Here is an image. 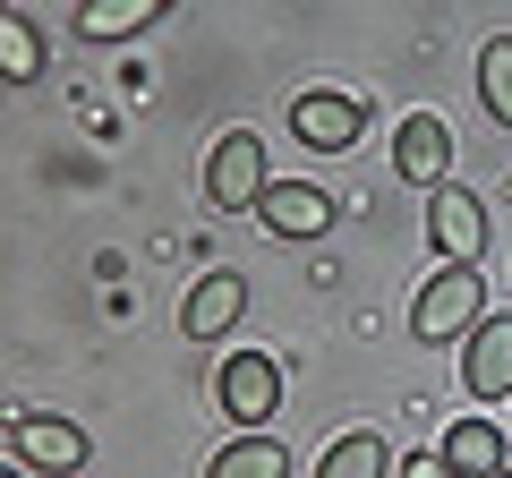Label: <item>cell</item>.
<instances>
[{"label": "cell", "instance_id": "obj_1", "mask_svg": "<svg viewBox=\"0 0 512 478\" xmlns=\"http://www.w3.org/2000/svg\"><path fill=\"white\" fill-rule=\"evenodd\" d=\"M478 316H487V282H478V265H444V274L410 299V333H419V342H453V333H470Z\"/></svg>", "mask_w": 512, "mask_h": 478}, {"label": "cell", "instance_id": "obj_2", "mask_svg": "<svg viewBox=\"0 0 512 478\" xmlns=\"http://www.w3.org/2000/svg\"><path fill=\"white\" fill-rule=\"evenodd\" d=\"M265 137L256 129H222V146L205 154V197L222 205V214H256V197H265Z\"/></svg>", "mask_w": 512, "mask_h": 478}, {"label": "cell", "instance_id": "obj_3", "mask_svg": "<svg viewBox=\"0 0 512 478\" xmlns=\"http://www.w3.org/2000/svg\"><path fill=\"white\" fill-rule=\"evenodd\" d=\"M214 402H222V419L265 427L282 410V359H274V350H231L222 376H214Z\"/></svg>", "mask_w": 512, "mask_h": 478}, {"label": "cell", "instance_id": "obj_4", "mask_svg": "<svg viewBox=\"0 0 512 478\" xmlns=\"http://www.w3.org/2000/svg\"><path fill=\"white\" fill-rule=\"evenodd\" d=\"M393 171H402L410 188H427V197L453 180V129H444L436 111H410V120H402V137H393Z\"/></svg>", "mask_w": 512, "mask_h": 478}, {"label": "cell", "instance_id": "obj_5", "mask_svg": "<svg viewBox=\"0 0 512 478\" xmlns=\"http://www.w3.org/2000/svg\"><path fill=\"white\" fill-rule=\"evenodd\" d=\"M359 120H367V103H350V94H333V86H316V94H299V103H291V137H299V146H316V154L359 146Z\"/></svg>", "mask_w": 512, "mask_h": 478}, {"label": "cell", "instance_id": "obj_6", "mask_svg": "<svg viewBox=\"0 0 512 478\" xmlns=\"http://www.w3.org/2000/svg\"><path fill=\"white\" fill-rule=\"evenodd\" d=\"M239 308H248V282L222 265V274H197L188 282V299H180V333L188 342H222V333L239 325Z\"/></svg>", "mask_w": 512, "mask_h": 478}, {"label": "cell", "instance_id": "obj_7", "mask_svg": "<svg viewBox=\"0 0 512 478\" xmlns=\"http://www.w3.org/2000/svg\"><path fill=\"white\" fill-rule=\"evenodd\" d=\"M256 222L274 239H316V231H333V197L316 180H274L265 197H256Z\"/></svg>", "mask_w": 512, "mask_h": 478}, {"label": "cell", "instance_id": "obj_8", "mask_svg": "<svg viewBox=\"0 0 512 478\" xmlns=\"http://www.w3.org/2000/svg\"><path fill=\"white\" fill-rule=\"evenodd\" d=\"M461 385H470L478 402H504V393H512V316H478V325H470Z\"/></svg>", "mask_w": 512, "mask_h": 478}, {"label": "cell", "instance_id": "obj_9", "mask_svg": "<svg viewBox=\"0 0 512 478\" xmlns=\"http://www.w3.org/2000/svg\"><path fill=\"white\" fill-rule=\"evenodd\" d=\"M427 222H436L444 265H478V248H487V205H478L470 188H453V180H444L436 197H427Z\"/></svg>", "mask_w": 512, "mask_h": 478}, {"label": "cell", "instance_id": "obj_10", "mask_svg": "<svg viewBox=\"0 0 512 478\" xmlns=\"http://www.w3.org/2000/svg\"><path fill=\"white\" fill-rule=\"evenodd\" d=\"M9 436H18V461H35V470H77V461H86V427H77V419H52V410L9 419Z\"/></svg>", "mask_w": 512, "mask_h": 478}, {"label": "cell", "instance_id": "obj_11", "mask_svg": "<svg viewBox=\"0 0 512 478\" xmlns=\"http://www.w3.org/2000/svg\"><path fill=\"white\" fill-rule=\"evenodd\" d=\"M171 0H77V43H128L163 18Z\"/></svg>", "mask_w": 512, "mask_h": 478}, {"label": "cell", "instance_id": "obj_12", "mask_svg": "<svg viewBox=\"0 0 512 478\" xmlns=\"http://www.w3.org/2000/svg\"><path fill=\"white\" fill-rule=\"evenodd\" d=\"M436 453H444L453 478H495V470H504V436H495V419H453Z\"/></svg>", "mask_w": 512, "mask_h": 478}, {"label": "cell", "instance_id": "obj_13", "mask_svg": "<svg viewBox=\"0 0 512 478\" xmlns=\"http://www.w3.org/2000/svg\"><path fill=\"white\" fill-rule=\"evenodd\" d=\"M205 478H291V453H282L265 427H248V436H231L214 461H205Z\"/></svg>", "mask_w": 512, "mask_h": 478}, {"label": "cell", "instance_id": "obj_14", "mask_svg": "<svg viewBox=\"0 0 512 478\" xmlns=\"http://www.w3.org/2000/svg\"><path fill=\"white\" fill-rule=\"evenodd\" d=\"M316 478H393V444H384L376 427H359V436H333V453L316 461Z\"/></svg>", "mask_w": 512, "mask_h": 478}, {"label": "cell", "instance_id": "obj_15", "mask_svg": "<svg viewBox=\"0 0 512 478\" xmlns=\"http://www.w3.org/2000/svg\"><path fill=\"white\" fill-rule=\"evenodd\" d=\"M478 103L495 111V129H512V35H495L478 52Z\"/></svg>", "mask_w": 512, "mask_h": 478}, {"label": "cell", "instance_id": "obj_16", "mask_svg": "<svg viewBox=\"0 0 512 478\" xmlns=\"http://www.w3.org/2000/svg\"><path fill=\"white\" fill-rule=\"evenodd\" d=\"M0 77H9V86L43 77V35H35L26 18H9V9H0Z\"/></svg>", "mask_w": 512, "mask_h": 478}, {"label": "cell", "instance_id": "obj_17", "mask_svg": "<svg viewBox=\"0 0 512 478\" xmlns=\"http://www.w3.org/2000/svg\"><path fill=\"white\" fill-rule=\"evenodd\" d=\"M402 478H453V470H444V453H419V461H410Z\"/></svg>", "mask_w": 512, "mask_h": 478}, {"label": "cell", "instance_id": "obj_18", "mask_svg": "<svg viewBox=\"0 0 512 478\" xmlns=\"http://www.w3.org/2000/svg\"><path fill=\"white\" fill-rule=\"evenodd\" d=\"M495 478H512V461H504V470H495Z\"/></svg>", "mask_w": 512, "mask_h": 478}, {"label": "cell", "instance_id": "obj_19", "mask_svg": "<svg viewBox=\"0 0 512 478\" xmlns=\"http://www.w3.org/2000/svg\"><path fill=\"white\" fill-rule=\"evenodd\" d=\"M0 478H18V470H0Z\"/></svg>", "mask_w": 512, "mask_h": 478}]
</instances>
